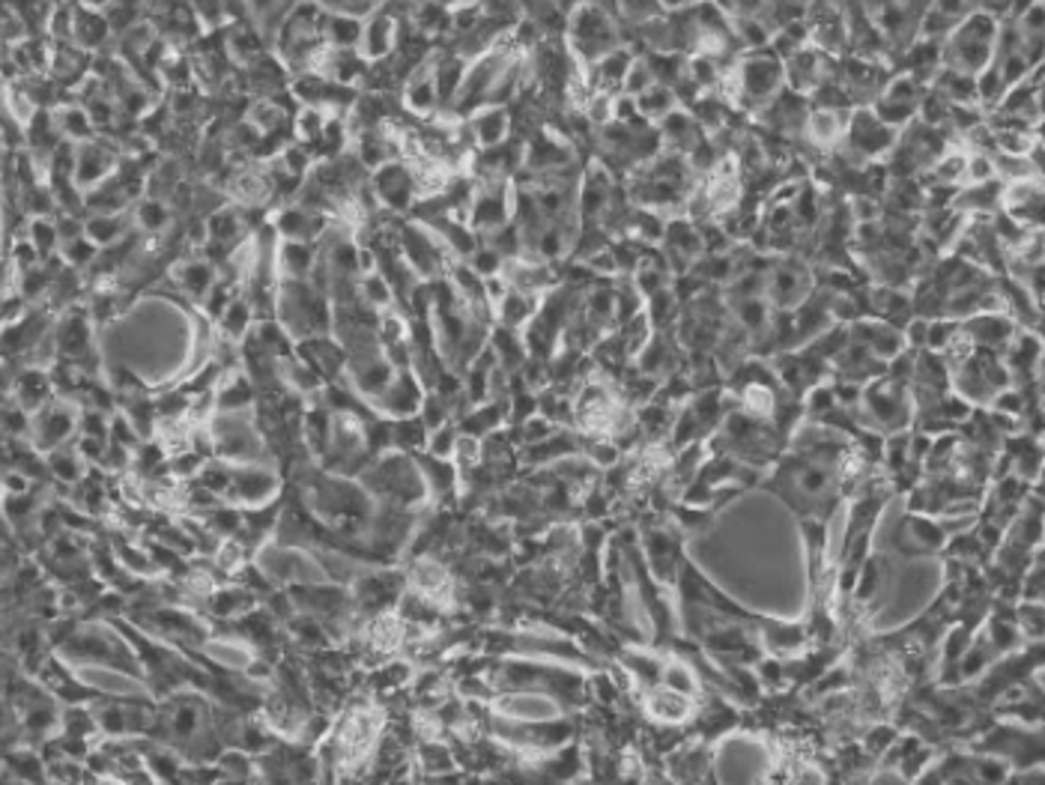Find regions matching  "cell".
Here are the masks:
<instances>
[{"mask_svg":"<svg viewBox=\"0 0 1045 785\" xmlns=\"http://www.w3.org/2000/svg\"><path fill=\"white\" fill-rule=\"evenodd\" d=\"M616 15L618 22L630 24V27H642V24L666 15V10L661 0H616Z\"/></svg>","mask_w":1045,"mask_h":785,"instance_id":"cell-39","label":"cell"},{"mask_svg":"<svg viewBox=\"0 0 1045 785\" xmlns=\"http://www.w3.org/2000/svg\"><path fill=\"white\" fill-rule=\"evenodd\" d=\"M397 46V22L389 12H371L365 19V39H361V57L365 60H385Z\"/></svg>","mask_w":1045,"mask_h":785,"instance_id":"cell-25","label":"cell"},{"mask_svg":"<svg viewBox=\"0 0 1045 785\" xmlns=\"http://www.w3.org/2000/svg\"><path fill=\"white\" fill-rule=\"evenodd\" d=\"M406 580H409V588L434 597V600H439V604L449 609L446 600L454 597V576H451L449 564H442V561L434 559L430 552H425V556H416V559H413Z\"/></svg>","mask_w":1045,"mask_h":785,"instance_id":"cell-16","label":"cell"},{"mask_svg":"<svg viewBox=\"0 0 1045 785\" xmlns=\"http://www.w3.org/2000/svg\"><path fill=\"white\" fill-rule=\"evenodd\" d=\"M661 685L673 687V690H678V693L697 695V678H693V669L681 661L664 663V678H661Z\"/></svg>","mask_w":1045,"mask_h":785,"instance_id":"cell-49","label":"cell"},{"mask_svg":"<svg viewBox=\"0 0 1045 785\" xmlns=\"http://www.w3.org/2000/svg\"><path fill=\"white\" fill-rule=\"evenodd\" d=\"M434 3H439V7H446V10H458V7H463V3H473V0H434Z\"/></svg>","mask_w":1045,"mask_h":785,"instance_id":"cell-57","label":"cell"},{"mask_svg":"<svg viewBox=\"0 0 1045 785\" xmlns=\"http://www.w3.org/2000/svg\"><path fill=\"white\" fill-rule=\"evenodd\" d=\"M296 356L311 370L320 373V380L337 382L349 370V356L344 344H335L329 335L305 337L296 344Z\"/></svg>","mask_w":1045,"mask_h":785,"instance_id":"cell-12","label":"cell"},{"mask_svg":"<svg viewBox=\"0 0 1045 785\" xmlns=\"http://www.w3.org/2000/svg\"><path fill=\"white\" fill-rule=\"evenodd\" d=\"M678 105H681V102H678L673 87H669V84H661V81H657L654 87H649L642 96H637V108H640L642 117L654 126L661 123L666 114L675 111Z\"/></svg>","mask_w":1045,"mask_h":785,"instance_id":"cell-32","label":"cell"},{"mask_svg":"<svg viewBox=\"0 0 1045 785\" xmlns=\"http://www.w3.org/2000/svg\"><path fill=\"white\" fill-rule=\"evenodd\" d=\"M31 484H34V481H31V478H27L22 469H15V466L3 472V496L27 493V490H31Z\"/></svg>","mask_w":1045,"mask_h":785,"instance_id":"cell-54","label":"cell"},{"mask_svg":"<svg viewBox=\"0 0 1045 785\" xmlns=\"http://www.w3.org/2000/svg\"><path fill=\"white\" fill-rule=\"evenodd\" d=\"M117 153L105 141H87L79 144V158H75V186L81 191H93L102 182H108L117 174Z\"/></svg>","mask_w":1045,"mask_h":785,"instance_id":"cell-15","label":"cell"},{"mask_svg":"<svg viewBox=\"0 0 1045 785\" xmlns=\"http://www.w3.org/2000/svg\"><path fill=\"white\" fill-rule=\"evenodd\" d=\"M55 120H57V129H60V135L67 138V141H72V144H87V141H96V123H93L91 111H87L84 105H75V102H69V105H57Z\"/></svg>","mask_w":1045,"mask_h":785,"instance_id":"cell-29","label":"cell"},{"mask_svg":"<svg viewBox=\"0 0 1045 785\" xmlns=\"http://www.w3.org/2000/svg\"><path fill=\"white\" fill-rule=\"evenodd\" d=\"M111 19H105L99 10H93V7H75V46L81 51H87V48H102L108 39H111Z\"/></svg>","mask_w":1045,"mask_h":785,"instance_id":"cell-28","label":"cell"},{"mask_svg":"<svg viewBox=\"0 0 1045 785\" xmlns=\"http://www.w3.org/2000/svg\"><path fill=\"white\" fill-rule=\"evenodd\" d=\"M7 392L31 413H39L43 406L51 404L57 397L55 380H51V370H43L39 365H27L15 373V380L7 385Z\"/></svg>","mask_w":1045,"mask_h":785,"instance_id":"cell-17","label":"cell"},{"mask_svg":"<svg viewBox=\"0 0 1045 785\" xmlns=\"http://www.w3.org/2000/svg\"><path fill=\"white\" fill-rule=\"evenodd\" d=\"M732 27H735V39H738L741 51H759V48H768L776 31L774 24L768 22V19H732Z\"/></svg>","mask_w":1045,"mask_h":785,"instance_id":"cell-35","label":"cell"},{"mask_svg":"<svg viewBox=\"0 0 1045 785\" xmlns=\"http://www.w3.org/2000/svg\"><path fill=\"white\" fill-rule=\"evenodd\" d=\"M27 239L34 242L36 251L43 254V260L51 258L57 248H60V230H57V222H51V218H34V222L27 225Z\"/></svg>","mask_w":1045,"mask_h":785,"instance_id":"cell-44","label":"cell"},{"mask_svg":"<svg viewBox=\"0 0 1045 785\" xmlns=\"http://www.w3.org/2000/svg\"><path fill=\"white\" fill-rule=\"evenodd\" d=\"M326 230L323 215L314 213L311 206H284L282 213L275 215V234L287 239V242H314Z\"/></svg>","mask_w":1045,"mask_h":785,"instance_id":"cell-22","label":"cell"},{"mask_svg":"<svg viewBox=\"0 0 1045 785\" xmlns=\"http://www.w3.org/2000/svg\"><path fill=\"white\" fill-rule=\"evenodd\" d=\"M60 732H63V735H75V738H87V740H91L93 735H102L99 723H96V714H93V707L87 705V702H75V705L63 707Z\"/></svg>","mask_w":1045,"mask_h":785,"instance_id":"cell-37","label":"cell"},{"mask_svg":"<svg viewBox=\"0 0 1045 785\" xmlns=\"http://www.w3.org/2000/svg\"><path fill=\"white\" fill-rule=\"evenodd\" d=\"M96 251H99V246L93 242L91 236L84 234L79 236V239L63 242V246H60V258H63V263H69L72 270H79V266H87V263L96 258Z\"/></svg>","mask_w":1045,"mask_h":785,"instance_id":"cell-48","label":"cell"},{"mask_svg":"<svg viewBox=\"0 0 1045 785\" xmlns=\"http://www.w3.org/2000/svg\"><path fill=\"white\" fill-rule=\"evenodd\" d=\"M392 421H394V451L418 454V451L428 449L430 427L421 421V416L392 418Z\"/></svg>","mask_w":1045,"mask_h":785,"instance_id":"cell-33","label":"cell"},{"mask_svg":"<svg viewBox=\"0 0 1045 785\" xmlns=\"http://www.w3.org/2000/svg\"><path fill=\"white\" fill-rule=\"evenodd\" d=\"M1012 616L1022 630L1024 642H1045V600L1022 597V604L1012 609Z\"/></svg>","mask_w":1045,"mask_h":785,"instance_id":"cell-36","label":"cell"},{"mask_svg":"<svg viewBox=\"0 0 1045 785\" xmlns=\"http://www.w3.org/2000/svg\"><path fill=\"white\" fill-rule=\"evenodd\" d=\"M317 3L326 7L329 12H349L359 19H368L371 12H377V0H317Z\"/></svg>","mask_w":1045,"mask_h":785,"instance_id":"cell-52","label":"cell"},{"mask_svg":"<svg viewBox=\"0 0 1045 785\" xmlns=\"http://www.w3.org/2000/svg\"><path fill=\"white\" fill-rule=\"evenodd\" d=\"M654 84H657V75H654L649 57L637 55L633 67L628 69V79H625V84H621V93H628V96L637 99V96H642V93L649 91V87H654Z\"/></svg>","mask_w":1045,"mask_h":785,"instance_id":"cell-45","label":"cell"},{"mask_svg":"<svg viewBox=\"0 0 1045 785\" xmlns=\"http://www.w3.org/2000/svg\"><path fill=\"white\" fill-rule=\"evenodd\" d=\"M365 39V19L349 15V12H329L326 10V46L337 51H361Z\"/></svg>","mask_w":1045,"mask_h":785,"instance_id":"cell-27","label":"cell"},{"mask_svg":"<svg viewBox=\"0 0 1045 785\" xmlns=\"http://www.w3.org/2000/svg\"><path fill=\"white\" fill-rule=\"evenodd\" d=\"M174 281L180 284V290H186L191 299H206L210 290L215 287V270L213 263H203V260H191L182 263L174 272Z\"/></svg>","mask_w":1045,"mask_h":785,"instance_id":"cell-31","label":"cell"},{"mask_svg":"<svg viewBox=\"0 0 1045 785\" xmlns=\"http://www.w3.org/2000/svg\"><path fill=\"white\" fill-rule=\"evenodd\" d=\"M1000 19L991 12L974 10L967 19L955 24L953 34L945 39L941 51V67L965 72V75H979L983 69L991 67L995 60V46H998Z\"/></svg>","mask_w":1045,"mask_h":785,"instance_id":"cell-3","label":"cell"},{"mask_svg":"<svg viewBox=\"0 0 1045 785\" xmlns=\"http://www.w3.org/2000/svg\"><path fill=\"white\" fill-rule=\"evenodd\" d=\"M439 57H428L416 67V72L406 79L404 105L418 117H428L437 111L439 105V81H437Z\"/></svg>","mask_w":1045,"mask_h":785,"instance_id":"cell-18","label":"cell"},{"mask_svg":"<svg viewBox=\"0 0 1045 785\" xmlns=\"http://www.w3.org/2000/svg\"><path fill=\"white\" fill-rule=\"evenodd\" d=\"M258 606V595L246 588V585H215L213 595L206 597V616L213 618V621H234V618L246 616L248 609H254Z\"/></svg>","mask_w":1045,"mask_h":785,"instance_id":"cell-24","label":"cell"},{"mask_svg":"<svg viewBox=\"0 0 1045 785\" xmlns=\"http://www.w3.org/2000/svg\"><path fill=\"white\" fill-rule=\"evenodd\" d=\"M458 439H461V427H458V421H446V425L437 427V430H430L428 451L430 454H437V457H454Z\"/></svg>","mask_w":1045,"mask_h":785,"instance_id":"cell-50","label":"cell"},{"mask_svg":"<svg viewBox=\"0 0 1045 785\" xmlns=\"http://www.w3.org/2000/svg\"><path fill=\"white\" fill-rule=\"evenodd\" d=\"M126 227H129V222H126L123 213L91 215V218H87V236H91L93 242H96L99 248H108L114 246V242H120L126 234Z\"/></svg>","mask_w":1045,"mask_h":785,"instance_id":"cell-41","label":"cell"},{"mask_svg":"<svg viewBox=\"0 0 1045 785\" xmlns=\"http://www.w3.org/2000/svg\"><path fill=\"white\" fill-rule=\"evenodd\" d=\"M642 707L661 726H681V723L693 717V695L678 693V690L666 685H654L649 687V695H645Z\"/></svg>","mask_w":1045,"mask_h":785,"instance_id":"cell-19","label":"cell"},{"mask_svg":"<svg viewBox=\"0 0 1045 785\" xmlns=\"http://www.w3.org/2000/svg\"><path fill=\"white\" fill-rule=\"evenodd\" d=\"M470 266H473L482 278H494V275H502V270H506V258H502L494 246H482L475 248V254L470 258Z\"/></svg>","mask_w":1045,"mask_h":785,"instance_id":"cell-51","label":"cell"},{"mask_svg":"<svg viewBox=\"0 0 1045 785\" xmlns=\"http://www.w3.org/2000/svg\"><path fill=\"white\" fill-rule=\"evenodd\" d=\"M962 329H965V335L974 341V347L979 349H991V353H1000L1004 356V349L1010 347L1012 337L1019 335V329L1022 325L1016 323L1010 314H974L962 320Z\"/></svg>","mask_w":1045,"mask_h":785,"instance_id":"cell-14","label":"cell"},{"mask_svg":"<svg viewBox=\"0 0 1045 785\" xmlns=\"http://www.w3.org/2000/svg\"><path fill=\"white\" fill-rule=\"evenodd\" d=\"M251 311H254V308H251V302L242 299V296L230 299L227 311L222 314V320H218V332L230 337V341H246V337L251 335V329H254V314H251Z\"/></svg>","mask_w":1045,"mask_h":785,"instance_id":"cell-34","label":"cell"},{"mask_svg":"<svg viewBox=\"0 0 1045 785\" xmlns=\"http://www.w3.org/2000/svg\"><path fill=\"white\" fill-rule=\"evenodd\" d=\"M848 117L852 111H833V108H812L804 123L800 138L816 150H833L845 141V129H848Z\"/></svg>","mask_w":1045,"mask_h":785,"instance_id":"cell-20","label":"cell"},{"mask_svg":"<svg viewBox=\"0 0 1045 785\" xmlns=\"http://www.w3.org/2000/svg\"><path fill=\"white\" fill-rule=\"evenodd\" d=\"M278 493V475L260 463H234V487L227 493V502L234 506H263L272 502Z\"/></svg>","mask_w":1045,"mask_h":785,"instance_id":"cell-10","label":"cell"},{"mask_svg":"<svg viewBox=\"0 0 1045 785\" xmlns=\"http://www.w3.org/2000/svg\"><path fill=\"white\" fill-rule=\"evenodd\" d=\"M470 132H473L475 146L494 150V146L506 144L511 135V114L506 105H482L470 117Z\"/></svg>","mask_w":1045,"mask_h":785,"instance_id":"cell-21","label":"cell"},{"mask_svg":"<svg viewBox=\"0 0 1045 785\" xmlns=\"http://www.w3.org/2000/svg\"><path fill=\"white\" fill-rule=\"evenodd\" d=\"M206 225H210V239L222 242V246H237L234 239H239V234H242V218H239V210H234V206H218L206 218Z\"/></svg>","mask_w":1045,"mask_h":785,"instance_id":"cell-40","label":"cell"},{"mask_svg":"<svg viewBox=\"0 0 1045 785\" xmlns=\"http://www.w3.org/2000/svg\"><path fill=\"white\" fill-rule=\"evenodd\" d=\"M404 573L397 571H361L359 580L349 585L356 600V616L371 618L389 609H397V600L406 592Z\"/></svg>","mask_w":1045,"mask_h":785,"instance_id":"cell-6","label":"cell"},{"mask_svg":"<svg viewBox=\"0 0 1045 785\" xmlns=\"http://www.w3.org/2000/svg\"><path fill=\"white\" fill-rule=\"evenodd\" d=\"M46 457H48V469H51V478L60 484H69V487H75V484L91 472V463L84 461V454H81L75 442L48 451Z\"/></svg>","mask_w":1045,"mask_h":785,"instance_id":"cell-30","label":"cell"},{"mask_svg":"<svg viewBox=\"0 0 1045 785\" xmlns=\"http://www.w3.org/2000/svg\"><path fill=\"white\" fill-rule=\"evenodd\" d=\"M893 544H896L905 556H933V552L945 550L947 544H950V535H947L941 520H933L929 514L914 511V514L905 516L900 523L896 535H893Z\"/></svg>","mask_w":1045,"mask_h":785,"instance_id":"cell-8","label":"cell"},{"mask_svg":"<svg viewBox=\"0 0 1045 785\" xmlns=\"http://www.w3.org/2000/svg\"><path fill=\"white\" fill-rule=\"evenodd\" d=\"M359 481L365 484V490L377 496L380 502H392V506L418 508L428 502V481H425V472L418 466L416 454H406V451H389L361 472Z\"/></svg>","mask_w":1045,"mask_h":785,"instance_id":"cell-2","label":"cell"},{"mask_svg":"<svg viewBox=\"0 0 1045 785\" xmlns=\"http://www.w3.org/2000/svg\"><path fill=\"white\" fill-rule=\"evenodd\" d=\"M81 427V413L75 409L72 401L55 397L51 404H46L39 413H34V430H31V442L39 451H55L60 445L75 442V433Z\"/></svg>","mask_w":1045,"mask_h":785,"instance_id":"cell-7","label":"cell"},{"mask_svg":"<svg viewBox=\"0 0 1045 785\" xmlns=\"http://www.w3.org/2000/svg\"><path fill=\"white\" fill-rule=\"evenodd\" d=\"M565 43L577 63L592 67L601 57L625 46V36L618 27V15L601 7L597 0H583L565 19Z\"/></svg>","mask_w":1045,"mask_h":785,"instance_id":"cell-1","label":"cell"},{"mask_svg":"<svg viewBox=\"0 0 1045 785\" xmlns=\"http://www.w3.org/2000/svg\"><path fill=\"white\" fill-rule=\"evenodd\" d=\"M929 7H933L935 12H941L945 19H950V22H955V24L962 22V19H967L971 12L977 10V7H974V0H933Z\"/></svg>","mask_w":1045,"mask_h":785,"instance_id":"cell-53","label":"cell"},{"mask_svg":"<svg viewBox=\"0 0 1045 785\" xmlns=\"http://www.w3.org/2000/svg\"><path fill=\"white\" fill-rule=\"evenodd\" d=\"M135 222L138 227H144L146 234H158V230H165L170 222V210L165 203L158 201V198H146L141 201V206L135 210Z\"/></svg>","mask_w":1045,"mask_h":785,"instance_id":"cell-47","label":"cell"},{"mask_svg":"<svg viewBox=\"0 0 1045 785\" xmlns=\"http://www.w3.org/2000/svg\"><path fill=\"white\" fill-rule=\"evenodd\" d=\"M194 481L206 487V490L218 496V499H227L230 487H234V463L206 461V466H203L201 475H198Z\"/></svg>","mask_w":1045,"mask_h":785,"instance_id":"cell-42","label":"cell"},{"mask_svg":"<svg viewBox=\"0 0 1045 785\" xmlns=\"http://www.w3.org/2000/svg\"><path fill=\"white\" fill-rule=\"evenodd\" d=\"M55 337H57V349H60V356H67V359L72 361L91 356V347H93L91 314H84V311H69V314L57 323Z\"/></svg>","mask_w":1045,"mask_h":785,"instance_id":"cell-23","label":"cell"},{"mask_svg":"<svg viewBox=\"0 0 1045 785\" xmlns=\"http://www.w3.org/2000/svg\"><path fill=\"white\" fill-rule=\"evenodd\" d=\"M373 189H377V198H380L382 206H389L392 213L409 210L418 191L416 170L409 168V165H401V162L394 158L389 165L373 170Z\"/></svg>","mask_w":1045,"mask_h":785,"instance_id":"cell-11","label":"cell"},{"mask_svg":"<svg viewBox=\"0 0 1045 785\" xmlns=\"http://www.w3.org/2000/svg\"><path fill=\"white\" fill-rule=\"evenodd\" d=\"M664 3L666 12H678V10H690V7H697L699 0H661Z\"/></svg>","mask_w":1045,"mask_h":785,"instance_id":"cell-56","label":"cell"},{"mask_svg":"<svg viewBox=\"0 0 1045 785\" xmlns=\"http://www.w3.org/2000/svg\"><path fill=\"white\" fill-rule=\"evenodd\" d=\"M218 768H222V774L225 780H260V768H258V756H251L242 747H230L218 756Z\"/></svg>","mask_w":1045,"mask_h":785,"instance_id":"cell-38","label":"cell"},{"mask_svg":"<svg viewBox=\"0 0 1045 785\" xmlns=\"http://www.w3.org/2000/svg\"><path fill=\"white\" fill-rule=\"evenodd\" d=\"M902 129H893L876 114L872 105H860L848 117V129H845L843 146L845 158L855 165V168H866V165H876L884 156H890L896 144H900Z\"/></svg>","mask_w":1045,"mask_h":785,"instance_id":"cell-4","label":"cell"},{"mask_svg":"<svg viewBox=\"0 0 1045 785\" xmlns=\"http://www.w3.org/2000/svg\"><path fill=\"white\" fill-rule=\"evenodd\" d=\"M421 401H425V382L418 380L413 368L409 370H397V377L394 382L385 389V392L371 401L380 413H385L389 418H406V416H418V409H421Z\"/></svg>","mask_w":1045,"mask_h":785,"instance_id":"cell-13","label":"cell"},{"mask_svg":"<svg viewBox=\"0 0 1045 785\" xmlns=\"http://www.w3.org/2000/svg\"><path fill=\"white\" fill-rule=\"evenodd\" d=\"M246 3H248V10L254 12V19L260 22V27H266V22L282 12V0H246Z\"/></svg>","mask_w":1045,"mask_h":785,"instance_id":"cell-55","label":"cell"},{"mask_svg":"<svg viewBox=\"0 0 1045 785\" xmlns=\"http://www.w3.org/2000/svg\"><path fill=\"white\" fill-rule=\"evenodd\" d=\"M227 48H230V57L242 63V67H251V63H258V34L254 31H248V27H234L230 31V39H227Z\"/></svg>","mask_w":1045,"mask_h":785,"instance_id":"cell-46","label":"cell"},{"mask_svg":"<svg viewBox=\"0 0 1045 785\" xmlns=\"http://www.w3.org/2000/svg\"><path fill=\"white\" fill-rule=\"evenodd\" d=\"M1040 416H1043V421H1045V397H1043V409H1040Z\"/></svg>","mask_w":1045,"mask_h":785,"instance_id":"cell-58","label":"cell"},{"mask_svg":"<svg viewBox=\"0 0 1045 785\" xmlns=\"http://www.w3.org/2000/svg\"><path fill=\"white\" fill-rule=\"evenodd\" d=\"M361 299L377 308V311H385V308H392L394 305V287L389 281L382 278L380 272H368L359 284Z\"/></svg>","mask_w":1045,"mask_h":785,"instance_id":"cell-43","label":"cell"},{"mask_svg":"<svg viewBox=\"0 0 1045 785\" xmlns=\"http://www.w3.org/2000/svg\"><path fill=\"white\" fill-rule=\"evenodd\" d=\"M812 284L816 281H812V270L807 263H800L795 258H783L768 270L764 296H768V302L774 305V311H795L812 296Z\"/></svg>","mask_w":1045,"mask_h":785,"instance_id":"cell-5","label":"cell"},{"mask_svg":"<svg viewBox=\"0 0 1045 785\" xmlns=\"http://www.w3.org/2000/svg\"><path fill=\"white\" fill-rule=\"evenodd\" d=\"M7 783H43L48 780V762L46 756L31 747H7Z\"/></svg>","mask_w":1045,"mask_h":785,"instance_id":"cell-26","label":"cell"},{"mask_svg":"<svg viewBox=\"0 0 1045 785\" xmlns=\"http://www.w3.org/2000/svg\"><path fill=\"white\" fill-rule=\"evenodd\" d=\"M836 75V57L824 55L819 46L809 43L807 48H800L798 55H792L786 60V87L798 93L819 91L821 84Z\"/></svg>","mask_w":1045,"mask_h":785,"instance_id":"cell-9","label":"cell"}]
</instances>
